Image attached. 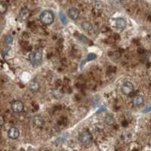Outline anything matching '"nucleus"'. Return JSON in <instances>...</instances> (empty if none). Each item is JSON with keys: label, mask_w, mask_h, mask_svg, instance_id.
Instances as JSON below:
<instances>
[{"label": "nucleus", "mask_w": 151, "mask_h": 151, "mask_svg": "<svg viewBox=\"0 0 151 151\" xmlns=\"http://www.w3.org/2000/svg\"><path fill=\"white\" fill-rule=\"evenodd\" d=\"M28 60L33 67L40 66L43 60V50L42 48H37L30 52L28 55Z\"/></svg>", "instance_id": "f257e3e1"}, {"label": "nucleus", "mask_w": 151, "mask_h": 151, "mask_svg": "<svg viewBox=\"0 0 151 151\" xmlns=\"http://www.w3.org/2000/svg\"><path fill=\"white\" fill-rule=\"evenodd\" d=\"M40 20L43 25L49 26L53 24L54 21H55L54 13L50 10L43 11L40 16Z\"/></svg>", "instance_id": "f03ea898"}, {"label": "nucleus", "mask_w": 151, "mask_h": 151, "mask_svg": "<svg viewBox=\"0 0 151 151\" xmlns=\"http://www.w3.org/2000/svg\"><path fill=\"white\" fill-rule=\"evenodd\" d=\"M78 138H79V142L83 144V146H89V145L91 144V143H92V135L88 131H83V132H81Z\"/></svg>", "instance_id": "7ed1b4c3"}, {"label": "nucleus", "mask_w": 151, "mask_h": 151, "mask_svg": "<svg viewBox=\"0 0 151 151\" xmlns=\"http://www.w3.org/2000/svg\"><path fill=\"white\" fill-rule=\"evenodd\" d=\"M134 91V86L131 82H125L121 86V91L125 95H130Z\"/></svg>", "instance_id": "20e7f679"}, {"label": "nucleus", "mask_w": 151, "mask_h": 151, "mask_svg": "<svg viewBox=\"0 0 151 151\" xmlns=\"http://www.w3.org/2000/svg\"><path fill=\"white\" fill-rule=\"evenodd\" d=\"M28 88H29V90L31 92L37 93L40 91V88H41V85L37 79H33L29 81V84H28Z\"/></svg>", "instance_id": "39448f33"}, {"label": "nucleus", "mask_w": 151, "mask_h": 151, "mask_svg": "<svg viewBox=\"0 0 151 151\" xmlns=\"http://www.w3.org/2000/svg\"><path fill=\"white\" fill-rule=\"evenodd\" d=\"M24 109V104L21 101H14L12 104V110L15 113H22Z\"/></svg>", "instance_id": "423d86ee"}, {"label": "nucleus", "mask_w": 151, "mask_h": 151, "mask_svg": "<svg viewBox=\"0 0 151 151\" xmlns=\"http://www.w3.org/2000/svg\"><path fill=\"white\" fill-rule=\"evenodd\" d=\"M115 22V27L118 31H122L125 29L127 23L125 20L122 17H117L114 20Z\"/></svg>", "instance_id": "0eeeda50"}, {"label": "nucleus", "mask_w": 151, "mask_h": 151, "mask_svg": "<svg viewBox=\"0 0 151 151\" xmlns=\"http://www.w3.org/2000/svg\"><path fill=\"white\" fill-rule=\"evenodd\" d=\"M29 16H30V11L27 8H23L18 14L19 21L21 22H24V21H27Z\"/></svg>", "instance_id": "6e6552de"}, {"label": "nucleus", "mask_w": 151, "mask_h": 151, "mask_svg": "<svg viewBox=\"0 0 151 151\" xmlns=\"http://www.w3.org/2000/svg\"><path fill=\"white\" fill-rule=\"evenodd\" d=\"M8 137L12 140H16L20 137V131L17 128L12 126L8 131Z\"/></svg>", "instance_id": "1a4fd4ad"}, {"label": "nucleus", "mask_w": 151, "mask_h": 151, "mask_svg": "<svg viewBox=\"0 0 151 151\" xmlns=\"http://www.w3.org/2000/svg\"><path fill=\"white\" fill-rule=\"evenodd\" d=\"M33 123L36 127L39 128V129H41V128H42L45 125V121L43 119L42 116H41L40 115H36L33 116Z\"/></svg>", "instance_id": "9d476101"}, {"label": "nucleus", "mask_w": 151, "mask_h": 151, "mask_svg": "<svg viewBox=\"0 0 151 151\" xmlns=\"http://www.w3.org/2000/svg\"><path fill=\"white\" fill-rule=\"evenodd\" d=\"M79 9H76L75 7H72L70 9H69L68 11V16L73 21H76V20H77L79 17Z\"/></svg>", "instance_id": "9b49d317"}, {"label": "nucleus", "mask_w": 151, "mask_h": 151, "mask_svg": "<svg viewBox=\"0 0 151 151\" xmlns=\"http://www.w3.org/2000/svg\"><path fill=\"white\" fill-rule=\"evenodd\" d=\"M51 94H52V97L57 100L62 99V98H64V92H63L61 90L58 89V88H53V89H52Z\"/></svg>", "instance_id": "f8f14e48"}, {"label": "nucleus", "mask_w": 151, "mask_h": 151, "mask_svg": "<svg viewBox=\"0 0 151 151\" xmlns=\"http://www.w3.org/2000/svg\"><path fill=\"white\" fill-rule=\"evenodd\" d=\"M144 102V98H143L141 95H137V96H134L132 99V104L134 105L136 107H138V106H141V105H143Z\"/></svg>", "instance_id": "ddd939ff"}, {"label": "nucleus", "mask_w": 151, "mask_h": 151, "mask_svg": "<svg viewBox=\"0 0 151 151\" xmlns=\"http://www.w3.org/2000/svg\"><path fill=\"white\" fill-rule=\"evenodd\" d=\"M81 27H82V29H83L84 31H86V32H90V31L92 30L93 29L92 24L88 21H83V22L82 23Z\"/></svg>", "instance_id": "4468645a"}, {"label": "nucleus", "mask_w": 151, "mask_h": 151, "mask_svg": "<svg viewBox=\"0 0 151 151\" xmlns=\"http://www.w3.org/2000/svg\"><path fill=\"white\" fill-rule=\"evenodd\" d=\"M8 10V5L5 2H2L0 4V13L1 14H4L6 13Z\"/></svg>", "instance_id": "2eb2a0df"}, {"label": "nucleus", "mask_w": 151, "mask_h": 151, "mask_svg": "<svg viewBox=\"0 0 151 151\" xmlns=\"http://www.w3.org/2000/svg\"><path fill=\"white\" fill-rule=\"evenodd\" d=\"M105 122H106V123L107 125H112L115 122V119H114V118H113V116L112 115H107L106 116V118H105Z\"/></svg>", "instance_id": "dca6fc26"}, {"label": "nucleus", "mask_w": 151, "mask_h": 151, "mask_svg": "<svg viewBox=\"0 0 151 151\" xmlns=\"http://www.w3.org/2000/svg\"><path fill=\"white\" fill-rule=\"evenodd\" d=\"M5 43H7V44H12L13 41H14V39H13V36H11V35H7V36H5Z\"/></svg>", "instance_id": "f3484780"}, {"label": "nucleus", "mask_w": 151, "mask_h": 151, "mask_svg": "<svg viewBox=\"0 0 151 151\" xmlns=\"http://www.w3.org/2000/svg\"><path fill=\"white\" fill-rule=\"evenodd\" d=\"M60 21H61V22L63 23L64 25H67V24H68V21H67V17H66L65 14H64L63 12H60Z\"/></svg>", "instance_id": "a211bd4d"}, {"label": "nucleus", "mask_w": 151, "mask_h": 151, "mask_svg": "<svg viewBox=\"0 0 151 151\" xmlns=\"http://www.w3.org/2000/svg\"><path fill=\"white\" fill-rule=\"evenodd\" d=\"M96 58H97V55H95V54L90 53V54H88V55L87 60H88V61H90V60H94V59Z\"/></svg>", "instance_id": "6ab92c4d"}, {"label": "nucleus", "mask_w": 151, "mask_h": 151, "mask_svg": "<svg viewBox=\"0 0 151 151\" xmlns=\"http://www.w3.org/2000/svg\"><path fill=\"white\" fill-rule=\"evenodd\" d=\"M10 49H11L10 47H7V48H4L3 51H2V56H3L4 58H5L6 55H9V52H10Z\"/></svg>", "instance_id": "aec40b11"}, {"label": "nucleus", "mask_w": 151, "mask_h": 151, "mask_svg": "<svg viewBox=\"0 0 151 151\" xmlns=\"http://www.w3.org/2000/svg\"><path fill=\"white\" fill-rule=\"evenodd\" d=\"M4 123H5V119H4V117H3V116H0V125H1V126H3V125H4Z\"/></svg>", "instance_id": "412c9836"}, {"label": "nucleus", "mask_w": 151, "mask_h": 151, "mask_svg": "<svg viewBox=\"0 0 151 151\" xmlns=\"http://www.w3.org/2000/svg\"><path fill=\"white\" fill-rule=\"evenodd\" d=\"M149 112H151V106H147L145 110L143 111V113H149Z\"/></svg>", "instance_id": "4be33fe9"}, {"label": "nucleus", "mask_w": 151, "mask_h": 151, "mask_svg": "<svg viewBox=\"0 0 151 151\" xmlns=\"http://www.w3.org/2000/svg\"><path fill=\"white\" fill-rule=\"evenodd\" d=\"M102 111H105V108H104V107H101V108H100L99 110H98V111L97 112V113H99L100 112H102Z\"/></svg>", "instance_id": "5701e85b"}, {"label": "nucleus", "mask_w": 151, "mask_h": 151, "mask_svg": "<svg viewBox=\"0 0 151 151\" xmlns=\"http://www.w3.org/2000/svg\"><path fill=\"white\" fill-rule=\"evenodd\" d=\"M148 61L151 62V54H150V55H148Z\"/></svg>", "instance_id": "b1692460"}]
</instances>
